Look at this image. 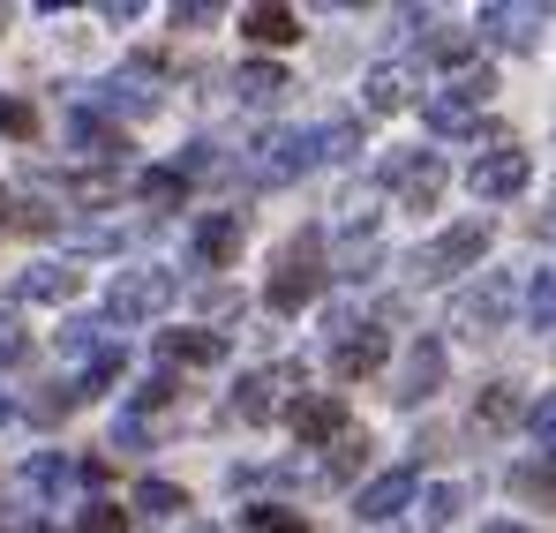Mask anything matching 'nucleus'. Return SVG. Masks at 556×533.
Masks as SVG:
<instances>
[{
  "label": "nucleus",
  "mask_w": 556,
  "mask_h": 533,
  "mask_svg": "<svg viewBox=\"0 0 556 533\" xmlns=\"http://www.w3.org/2000/svg\"><path fill=\"white\" fill-rule=\"evenodd\" d=\"M174 23H218V8L211 0H188V8H174Z\"/></svg>",
  "instance_id": "nucleus-38"
},
{
  "label": "nucleus",
  "mask_w": 556,
  "mask_h": 533,
  "mask_svg": "<svg viewBox=\"0 0 556 533\" xmlns=\"http://www.w3.org/2000/svg\"><path fill=\"white\" fill-rule=\"evenodd\" d=\"M174 398V376H151L143 391H136V414H151V406H166Z\"/></svg>",
  "instance_id": "nucleus-36"
},
{
  "label": "nucleus",
  "mask_w": 556,
  "mask_h": 533,
  "mask_svg": "<svg viewBox=\"0 0 556 533\" xmlns=\"http://www.w3.org/2000/svg\"><path fill=\"white\" fill-rule=\"evenodd\" d=\"M76 285H84V278H76L68 264H30L23 278H15V293H23V301H46V308L76 301Z\"/></svg>",
  "instance_id": "nucleus-15"
},
{
  "label": "nucleus",
  "mask_w": 556,
  "mask_h": 533,
  "mask_svg": "<svg viewBox=\"0 0 556 533\" xmlns=\"http://www.w3.org/2000/svg\"><path fill=\"white\" fill-rule=\"evenodd\" d=\"M511 488H519L527 504H556V450L527 458V466H511Z\"/></svg>",
  "instance_id": "nucleus-21"
},
{
  "label": "nucleus",
  "mask_w": 556,
  "mask_h": 533,
  "mask_svg": "<svg viewBox=\"0 0 556 533\" xmlns=\"http://www.w3.org/2000/svg\"><path fill=\"white\" fill-rule=\"evenodd\" d=\"M383 354H391V346H383V331H369V323H362V331H346V339H339L331 376H339V383H362V376H376V368H383Z\"/></svg>",
  "instance_id": "nucleus-12"
},
{
  "label": "nucleus",
  "mask_w": 556,
  "mask_h": 533,
  "mask_svg": "<svg viewBox=\"0 0 556 533\" xmlns=\"http://www.w3.org/2000/svg\"><path fill=\"white\" fill-rule=\"evenodd\" d=\"M293 436H301V450H324V444H339L354 421H346V398L339 391H324V398H293Z\"/></svg>",
  "instance_id": "nucleus-9"
},
{
  "label": "nucleus",
  "mask_w": 556,
  "mask_h": 533,
  "mask_svg": "<svg viewBox=\"0 0 556 533\" xmlns=\"http://www.w3.org/2000/svg\"><path fill=\"white\" fill-rule=\"evenodd\" d=\"M241 30H249L256 46H293V38H301V15L264 0V8H241Z\"/></svg>",
  "instance_id": "nucleus-18"
},
{
  "label": "nucleus",
  "mask_w": 556,
  "mask_h": 533,
  "mask_svg": "<svg viewBox=\"0 0 556 533\" xmlns=\"http://www.w3.org/2000/svg\"><path fill=\"white\" fill-rule=\"evenodd\" d=\"M233 90H241V98H249V105H271V98H286V68H271V61H249V68H241V76H233Z\"/></svg>",
  "instance_id": "nucleus-22"
},
{
  "label": "nucleus",
  "mask_w": 556,
  "mask_h": 533,
  "mask_svg": "<svg viewBox=\"0 0 556 533\" xmlns=\"http://www.w3.org/2000/svg\"><path fill=\"white\" fill-rule=\"evenodd\" d=\"M136 195H143V203H159V211H166V203H181V195H188V180L174 174V166H159V174H143V180H136Z\"/></svg>",
  "instance_id": "nucleus-28"
},
{
  "label": "nucleus",
  "mask_w": 556,
  "mask_h": 533,
  "mask_svg": "<svg viewBox=\"0 0 556 533\" xmlns=\"http://www.w3.org/2000/svg\"><path fill=\"white\" fill-rule=\"evenodd\" d=\"M527 429L542 436V450H556V391L542 398V406H534V414H527Z\"/></svg>",
  "instance_id": "nucleus-35"
},
{
  "label": "nucleus",
  "mask_w": 556,
  "mask_h": 533,
  "mask_svg": "<svg viewBox=\"0 0 556 533\" xmlns=\"http://www.w3.org/2000/svg\"><path fill=\"white\" fill-rule=\"evenodd\" d=\"M383 180H399L406 211H437V195H444V166H437V158H391Z\"/></svg>",
  "instance_id": "nucleus-11"
},
{
  "label": "nucleus",
  "mask_w": 556,
  "mask_h": 533,
  "mask_svg": "<svg viewBox=\"0 0 556 533\" xmlns=\"http://www.w3.org/2000/svg\"><path fill=\"white\" fill-rule=\"evenodd\" d=\"M511 421H519V391L511 383H489L481 406H473V429H511Z\"/></svg>",
  "instance_id": "nucleus-25"
},
{
  "label": "nucleus",
  "mask_w": 556,
  "mask_h": 533,
  "mask_svg": "<svg viewBox=\"0 0 556 533\" xmlns=\"http://www.w3.org/2000/svg\"><path fill=\"white\" fill-rule=\"evenodd\" d=\"M481 533H534V526H481Z\"/></svg>",
  "instance_id": "nucleus-40"
},
{
  "label": "nucleus",
  "mask_w": 556,
  "mask_h": 533,
  "mask_svg": "<svg viewBox=\"0 0 556 533\" xmlns=\"http://www.w3.org/2000/svg\"><path fill=\"white\" fill-rule=\"evenodd\" d=\"M466 53H473V38H466V30H444V38H437V61H466Z\"/></svg>",
  "instance_id": "nucleus-37"
},
{
  "label": "nucleus",
  "mask_w": 556,
  "mask_h": 533,
  "mask_svg": "<svg viewBox=\"0 0 556 533\" xmlns=\"http://www.w3.org/2000/svg\"><path fill=\"white\" fill-rule=\"evenodd\" d=\"M0 136L30 143V136H38V105H23V98H0Z\"/></svg>",
  "instance_id": "nucleus-29"
},
{
  "label": "nucleus",
  "mask_w": 556,
  "mask_h": 533,
  "mask_svg": "<svg viewBox=\"0 0 556 533\" xmlns=\"http://www.w3.org/2000/svg\"><path fill=\"white\" fill-rule=\"evenodd\" d=\"M174 293H181V270H159V264L121 270V278H113V316H121V323L166 316V308H174Z\"/></svg>",
  "instance_id": "nucleus-5"
},
{
  "label": "nucleus",
  "mask_w": 556,
  "mask_h": 533,
  "mask_svg": "<svg viewBox=\"0 0 556 533\" xmlns=\"http://www.w3.org/2000/svg\"><path fill=\"white\" fill-rule=\"evenodd\" d=\"M188 256H195V270H226L241 256V211H203L188 233Z\"/></svg>",
  "instance_id": "nucleus-10"
},
{
  "label": "nucleus",
  "mask_w": 556,
  "mask_h": 533,
  "mask_svg": "<svg viewBox=\"0 0 556 533\" xmlns=\"http://www.w3.org/2000/svg\"><path fill=\"white\" fill-rule=\"evenodd\" d=\"M489 256V218H459V226H444L429 249H414V278H452V270H466V264H481Z\"/></svg>",
  "instance_id": "nucleus-4"
},
{
  "label": "nucleus",
  "mask_w": 556,
  "mask_h": 533,
  "mask_svg": "<svg viewBox=\"0 0 556 533\" xmlns=\"http://www.w3.org/2000/svg\"><path fill=\"white\" fill-rule=\"evenodd\" d=\"M136 511H143V519H159V526H174V519L188 511V496L174 488V481H143V488H136Z\"/></svg>",
  "instance_id": "nucleus-24"
},
{
  "label": "nucleus",
  "mask_w": 556,
  "mask_h": 533,
  "mask_svg": "<svg viewBox=\"0 0 556 533\" xmlns=\"http://www.w3.org/2000/svg\"><path fill=\"white\" fill-rule=\"evenodd\" d=\"M68 143H76L84 158H98V166H121V158H128V136H121L113 120H98V113H68Z\"/></svg>",
  "instance_id": "nucleus-13"
},
{
  "label": "nucleus",
  "mask_w": 556,
  "mask_h": 533,
  "mask_svg": "<svg viewBox=\"0 0 556 533\" xmlns=\"http://www.w3.org/2000/svg\"><path fill=\"white\" fill-rule=\"evenodd\" d=\"M406 98H414V68H399V61H383V68L362 76V105L369 113H399Z\"/></svg>",
  "instance_id": "nucleus-17"
},
{
  "label": "nucleus",
  "mask_w": 556,
  "mask_h": 533,
  "mask_svg": "<svg viewBox=\"0 0 556 533\" xmlns=\"http://www.w3.org/2000/svg\"><path fill=\"white\" fill-rule=\"evenodd\" d=\"M527 316H534V331H556V270L534 278V293H527Z\"/></svg>",
  "instance_id": "nucleus-30"
},
{
  "label": "nucleus",
  "mask_w": 556,
  "mask_h": 533,
  "mask_svg": "<svg viewBox=\"0 0 556 533\" xmlns=\"http://www.w3.org/2000/svg\"><path fill=\"white\" fill-rule=\"evenodd\" d=\"M0 421H8V391H0Z\"/></svg>",
  "instance_id": "nucleus-41"
},
{
  "label": "nucleus",
  "mask_w": 556,
  "mask_h": 533,
  "mask_svg": "<svg viewBox=\"0 0 556 533\" xmlns=\"http://www.w3.org/2000/svg\"><path fill=\"white\" fill-rule=\"evenodd\" d=\"M286 391H301V368H256V376H241V391H233V414H241L249 429H256V421H278Z\"/></svg>",
  "instance_id": "nucleus-8"
},
{
  "label": "nucleus",
  "mask_w": 556,
  "mask_h": 533,
  "mask_svg": "<svg viewBox=\"0 0 556 533\" xmlns=\"http://www.w3.org/2000/svg\"><path fill=\"white\" fill-rule=\"evenodd\" d=\"M452 323H459L466 339H489V331H504V323H511V278H504V270H481V285H466V293H459Z\"/></svg>",
  "instance_id": "nucleus-6"
},
{
  "label": "nucleus",
  "mask_w": 556,
  "mask_h": 533,
  "mask_svg": "<svg viewBox=\"0 0 556 533\" xmlns=\"http://www.w3.org/2000/svg\"><path fill=\"white\" fill-rule=\"evenodd\" d=\"M362 143V128L354 120H331V128H278V136H264L256 151V174L264 180H293V174H308V166H324V158H346Z\"/></svg>",
  "instance_id": "nucleus-1"
},
{
  "label": "nucleus",
  "mask_w": 556,
  "mask_h": 533,
  "mask_svg": "<svg viewBox=\"0 0 556 533\" xmlns=\"http://www.w3.org/2000/svg\"><path fill=\"white\" fill-rule=\"evenodd\" d=\"M159 346H166L174 368H211V360H226V339H218V331H166Z\"/></svg>",
  "instance_id": "nucleus-19"
},
{
  "label": "nucleus",
  "mask_w": 556,
  "mask_h": 533,
  "mask_svg": "<svg viewBox=\"0 0 556 533\" xmlns=\"http://www.w3.org/2000/svg\"><path fill=\"white\" fill-rule=\"evenodd\" d=\"M98 105L105 113H159V90H151V76H113L98 90Z\"/></svg>",
  "instance_id": "nucleus-20"
},
{
  "label": "nucleus",
  "mask_w": 556,
  "mask_h": 533,
  "mask_svg": "<svg viewBox=\"0 0 556 533\" xmlns=\"http://www.w3.org/2000/svg\"><path fill=\"white\" fill-rule=\"evenodd\" d=\"M8 226H15V203H8V188H0V233H8Z\"/></svg>",
  "instance_id": "nucleus-39"
},
{
  "label": "nucleus",
  "mask_w": 556,
  "mask_h": 533,
  "mask_svg": "<svg viewBox=\"0 0 556 533\" xmlns=\"http://www.w3.org/2000/svg\"><path fill=\"white\" fill-rule=\"evenodd\" d=\"M61 195H68V203L105 211V203H121V180H113V174H68V180H61Z\"/></svg>",
  "instance_id": "nucleus-27"
},
{
  "label": "nucleus",
  "mask_w": 556,
  "mask_h": 533,
  "mask_svg": "<svg viewBox=\"0 0 556 533\" xmlns=\"http://www.w3.org/2000/svg\"><path fill=\"white\" fill-rule=\"evenodd\" d=\"M23 354H30V339H23V323H15V316L0 308V368H15Z\"/></svg>",
  "instance_id": "nucleus-34"
},
{
  "label": "nucleus",
  "mask_w": 556,
  "mask_h": 533,
  "mask_svg": "<svg viewBox=\"0 0 556 533\" xmlns=\"http://www.w3.org/2000/svg\"><path fill=\"white\" fill-rule=\"evenodd\" d=\"M549 226H556V211H549Z\"/></svg>",
  "instance_id": "nucleus-42"
},
{
  "label": "nucleus",
  "mask_w": 556,
  "mask_h": 533,
  "mask_svg": "<svg viewBox=\"0 0 556 533\" xmlns=\"http://www.w3.org/2000/svg\"><path fill=\"white\" fill-rule=\"evenodd\" d=\"M489 90H496V76H489V68H459L444 90H429V98H421V113H429V128H437V136H459L466 120H481Z\"/></svg>",
  "instance_id": "nucleus-3"
},
{
  "label": "nucleus",
  "mask_w": 556,
  "mask_h": 533,
  "mask_svg": "<svg viewBox=\"0 0 556 533\" xmlns=\"http://www.w3.org/2000/svg\"><path fill=\"white\" fill-rule=\"evenodd\" d=\"M527 180H534V158H527L519 143H496V151H481V158H473L466 188H473L481 203H511V195H519Z\"/></svg>",
  "instance_id": "nucleus-7"
},
{
  "label": "nucleus",
  "mask_w": 556,
  "mask_h": 533,
  "mask_svg": "<svg viewBox=\"0 0 556 533\" xmlns=\"http://www.w3.org/2000/svg\"><path fill=\"white\" fill-rule=\"evenodd\" d=\"M23 481H30V488H38V496H61V488H68V481H76V466H68V458H61V450H38V458H30V466H23Z\"/></svg>",
  "instance_id": "nucleus-26"
},
{
  "label": "nucleus",
  "mask_w": 556,
  "mask_h": 533,
  "mask_svg": "<svg viewBox=\"0 0 556 533\" xmlns=\"http://www.w3.org/2000/svg\"><path fill=\"white\" fill-rule=\"evenodd\" d=\"M437 383H444V346H437V339H421V346L406 354V376H399V398H406V406H421V398H429Z\"/></svg>",
  "instance_id": "nucleus-16"
},
{
  "label": "nucleus",
  "mask_w": 556,
  "mask_h": 533,
  "mask_svg": "<svg viewBox=\"0 0 556 533\" xmlns=\"http://www.w3.org/2000/svg\"><path fill=\"white\" fill-rule=\"evenodd\" d=\"M249 526H256V533H316L308 519H293V511H278V504H256V511H249Z\"/></svg>",
  "instance_id": "nucleus-32"
},
{
  "label": "nucleus",
  "mask_w": 556,
  "mask_h": 533,
  "mask_svg": "<svg viewBox=\"0 0 556 533\" xmlns=\"http://www.w3.org/2000/svg\"><path fill=\"white\" fill-rule=\"evenodd\" d=\"M316 293H324V241H316V233H293V241L278 249L264 301H271L278 316H301V308H308Z\"/></svg>",
  "instance_id": "nucleus-2"
},
{
  "label": "nucleus",
  "mask_w": 556,
  "mask_h": 533,
  "mask_svg": "<svg viewBox=\"0 0 556 533\" xmlns=\"http://www.w3.org/2000/svg\"><path fill=\"white\" fill-rule=\"evenodd\" d=\"M452 511H459V488H429V504H421V526H452Z\"/></svg>",
  "instance_id": "nucleus-33"
},
{
  "label": "nucleus",
  "mask_w": 556,
  "mask_h": 533,
  "mask_svg": "<svg viewBox=\"0 0 556 533\" xmlns=\"http://www.w3.org/2000/svg\"><path fill=\"white\" fill-rule=\"evenodd\" d=\"M406 504H414V473H406V466H399V473H376L369 488L354 496V511H362V519H399Z\"/></svg>",
  "instance_id": "nucleus-14"
},
{
  "label": "nucleus",
  "mask_w": 556,
  "mask_h": 533,
  "mask_svg": "<svg viewBox=\"0 0 556 533\" xmlns=\"http://www.w3.org/2000/svg\"><path fill=\"white\" fill-rule=\"evenodd\" d=\"M76 533H128V511L121 504H84L76 511Z\"/></svg>",
  "instance_id": "nucleus-31"
},
{
  "label": "nucleus",
  "mask_w": 556,
  "mask_h": 533,
  "mask_svg": "<svg viewBox=\"0 0 556 533\" xmlns=\"http://www.w3.org/2000/svg\"><path fill=\"white\" fill-rule=\"evenodd\" d=\"M534 8H481V30H496L504 46H534Z\"/></svg>",
  "instance_id": "nucleus-23"
}]
</instances>
